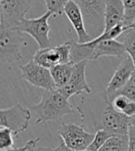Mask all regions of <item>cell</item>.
Here are the masks:
<instances>
[{
  "instance_id": "obj_28",
  "label": "cell",
  "mask_w": 135,
  "mask_h": 151,
  "mask_svg": "<svg viewBox=\"0 0 135 151\" xmlns=\"http://www.w3.org/2000/svg\"><path fill=\"white\" fill-rule=\"evenodd\" d=\"M131 124L135 127V115L132 116V117H131Z\"/></svg>"
},
{
  "instance_id": "obj_5",
  "label": "cell",
  "mask_w": 135,
  "mask_h": 151,
  "mask_svg": "<svg viewBox=\"0 0 135 151\" xmlns=\"http://www.w3.org/2000/svg\"><path fill=\"white\" fill-rule=\"evenodd\" d=\"M31 109L18 103L14 106L0 110V126L9 128L13 132L15 138L24 132L31 121Z\"/></svg>"
},
{
  "instance_id": "obj_20",
  "label": "cell",
  "mask_w": 135,
  "mask_h": 151,
  "mask_svg": "<svg viewBox=\"0 0 135 151\" xmlns=\"http://www.w3.org/2000/svg\"><path fill=\"white\" fill-rule=\"evenodd\" d=\"M14 134L9 128L0 126V151L13 148Z\"/></svg>"
},
{
  "instance_id": "obj_27",
  "label": "cell",
  "mask_w": 135,
  "mask_h": 151,
  "mask_svg": "<svg viewBox=\"0 0 135 151\" xmlns=\"http://www.w3.org/2000/svg\"><path fill=\"white\" fill-rule=\"evenodd\" d=\"M33 151H54L53 148L51 147H36Z\"/></svg>"
},
{
  "instance_id": "obj_17",
  "label": "cell",
  "mask_w": 135,
  "mask_h": 151,
  "mask_svg": "<svg viewBox=\"0 0 135 151\" xmlns=\"http://www.w3.org/2000/svg\"><path fill=\"white\" fill-rule=\"evenodd\" d=\"M128 134H118L111 137L99 151H128Z\"/></svg>"
},
{
  "instance_id": "obj_2",
  "label": "cell",
  "mask_w": 135,
  "mask_h": 151,
  "mask_svg": "<svg viewBox=\"0 0 135 151\" xmlns=\"http://www.w3.org/2000/svg\"><path fill=\"white\" fill-rule=\"evenodd\" d=\"M28 45L24 33L18 27L0 25V61L11 64L23 58L22 50Z\"/></svg>"
},
{
  "instance_id": "obj_13",
  "label": "cell",
  "mask_w": 135,
  "mask_h": 151,
  "mask_svg": "<svg viewBox=\"0 0 135 151\" xmlns=\"http://www.w3.org/2000/svg\"><path fill=\"white\" fill-rule=\"evenodd\" d=\"M84 43L91 48V60H96L103 56L123 58L127 55L123 42L116 39L104 40L94 44H90L89 42Z\"/></svg>"
},
{
  "instance_id": "obj_10",
  "label": "cell",
  "mask_w": 135,
  "mask_h": 151,
  "mask_svg": "<svg viewBox=\"0 0 135 151\" xmlns=\"http://www.w3.org/2000/svg\"><path fill=\"white\" fill-rule=\"evenodd\" d=\"M131 125V118L118 111L111 103H107V107L101 117L100 128L106 129L112 134H128Z\"/></svg>"
},
{
  "instance_id": "obj_6",
  "label": "cell",
  "mask_w": 135,
  "mask_h": 151,
  "mask_svg": "<svg viewBox=\"0 0 135 151\" xmlns=\"http://www.w3.org/2000/svg\"><path fill=\"white\" fill-rule=\"evenodd\" d=\"M35 0H0V25L18 27Z\"/></svg>"
},
{
  "instance_id": "obj_25",
  "label": "cell",
  "mask_w": 135,
  "mask_h": 151,
  "mask_svg": "<svg viewBox=\"0 0 135 151\" xmlns=\"http://www.w3.org/2000/svg\"><path fill=\"white\" fill-rule=\"evenodd\" d=\"M129 149L128 151H135V127L133 125H130L129 133Z\"/></svg>"
},
{
  "instance_id": "obj_19",
  "label": "cell",
  "mask_w": 135,
  "mask_h": 151,
  "mask_svg": "<svg viewBox=\"0 0 135 151\" xmlns=\"http://www.w3.org/2000/svg\"><path fill=\"white\" fill-rule=\"evenodd\" d=\"M126 52L128 54L135 64V28L131 27L124 32L122 41Z\"/></svg>"
},
{
  "instance_id": "obj_1",
  "label": "cell",
  "mask_w": 135,
  "mask_h": 151,
  "mask_svg": "<svg viewBox=\"0 0 135 151\" xmlns=\"http://www.w3.org/2000/svg\"><path fill=\"white\" fill-rule=\"evenodd\" d=\"M30 109L36 114V125L46 124L50 121L59 122L65 115L75 112L69 99L57 89L46 90L40 102L31 106Z\"/></svg>"
},
{
  "instance_id": "obj_14",
  "label": "cell",
  "mask_w": 135,
  "mask_h": 151,
  "mask_svg": "<svg viewBox=\"0 0 135 151\" xmlns=\"http://www.w3.org/2000/svg\"><path fill=\"white\" fill-rule=\"evenodd\" d=\"M64 12L77 33L78 42L84 43L91 41V36L87 32L83 15L78 3L76 1H70L66 5Z\"/></svg>"
},
{
  "instance_id": "obj_11",
  "label": "cell",
  "mask_w": 135,
  "mask_h": 151,
  "mask_svg": "<svg viewBox=\"0 0 135 151\" xmlns=\"http://www.w3.org/2000/svg\"><path fill=\"white\" fill-rule=\"evenodd\" d=\"M87 63L88 61H81L74 64V69L70 79L64 87L57 88L58 91L67 99H70L72 96L80 95L82 92L91 93V88L86 81L85 75Z\"/></svg>"
},
{
  "instance_id": "obj_18",
  "label": "cell",
  "mask_w": 135,
  "mask_h": 151,
  "mask_svg": "<svg viewBox=\"0 0 135 151\" xmlns=\"http://www.w3.org/2000/svg\"><path fill=\"white\" fill-rule=\"evenodd\" d=\"M113 135L114 134H112L110 132L107 131L106 129L100 128V129L96 131V133L94 134V137L87 149L90 151H99L100 148L106 144V142L111 137H113Z\"/></svg>"
},
{
  "instance_id": "obj_15",
  "label": "cell",
  "mask_w": 135,
  "mask_h": 151,
  "mask_svg": "<svg viewBox=\"0 0 135 151\" xmlns=\"http://www.w3.org/2000/svg\"><path fill=\"white\" fill-rule=\"evenodd\" d=\"M125 9L122 0H107L105 12V31L124 22ZM104 31V32H105Z\"/></svg>"
},
{
  "instance_id": "obj_4",
  "label": "cell",
  "mask_w": 135,
  "mask_h": 151,
  "mask_svg": "<svg viewBox=\"0 0 135 151\" xmlns=\"http://www.w3.org/2000/svg\"><path fill=\"white\" fill-rule=\"evenodd\" d=\"M53 14L47 10L39 18L22 19L18 25V28L22 32L30 35L36 42L39 49L51 46L49 38L50 26L48 19Z\"/></svg>"
},
{
  "instance_id": "obj_30",
  "label": "cell",
  "mask_w": 135,
  "mask_h": 151,
  "mask_svg": "<svg viewBox=\"0 0 135 151\" xmlns=\"http://www.w3.org/2000/svg\"><path fill=\"white\" fill-rule=\"evenodd\" d=\"M131 27H133V28H135V21L133 22V24L131 25Z\"/></svg>"
},
{
  "instance_id": "obj_3",
  "label": "cell",
  "mask_w": 135,
  "mask_h": 151,
  "mask_svg": "<svg viewBox=\"0 0 135 151\" xmlns=\"http://www.w3.org/2000/svg\"><path fill=\"white\" fill-rule=\"evenodd\" d=\"M83 15L87 32L93 39L105 31L107 0H76Z\"/></svg>"
},
{
  "instance_id": "obj_24",
  "label": "cell",
  "mask_w": 135,
  "mask_h": 151,
  "mask_svg": "<svg viewBox=\"0 0 135 151\" xmlns=\"http://www.w3.org/2000/svg\"><path fill=\"white\" fill-rule=\"evenodd\" d=\"M40 138L37 137V138H33V139H30L29 141L26 142V144L24 146H22L18 148H10V149H7V150H3V151H33L37 143L39 142Z\"/></svg>"
},
{
  "instance_id": "obj_21",
  "label": "cell",
  "mask_w": 135,
  "mask_h": 151,
  "mask_svg": "<svg viewBox=\"0 0 135 151\" xmlns=\"http://www.w3.org/2000/svg\"><path fill=\"white\" fill-rule=\"evenodd\" d=\"M118 95L125 96L131 101H135V84L131 80H129L121 88L117 90L115 93H113L107 98H105V101H106V103H108L111 101L112 98H114L115 96H118Z\"/></svg>"
},
{
  "instance_id": "obj_22",
  "label": "cell",
  "mask_w": 135,
  "mask_h": 151,
  "mask_svg": "<svg viewBox=\"0 0 135 151\" xmlns=\"http://www.w3.org/2000/svg\"><path fill=\"white\" fill-rule=\"evenodd\" d=\"M44 1L46 3L47 10L57 17L64 12V9L68 3L76 0H44Z\"/></svg>"
},
{
  "instance_id": "obj_26",
  "label": "cell",
  "mask_w": 135,
  "mask_h": 151,
  "mask_svg": "<svg viewBox=\"0 0 135 151\" xmlns=\"http://www.w3.org/2000/svg\"><path fill=\"white\" fill-rule=\"evenodd\" d=\"M54 151H90V150H88V149H85V150H75V149H72V148H70L69 147H67L64 142H61L56 148H54Z\"/></svg>"
},
{
  "instance_id": "obj_8",
  "label": "cell",
  "mask_w": 135,
  "mask_h": 151,
  "mask_svg": "<svg viewBox=\"0 0 135 151\" xmlns=\"http://www.w3.org/2000/svg\"><path fill=\"white\" fill-rule=\"evenodd\" d=\"M20 69L21 71V78L33 86L44 90L57 89L50 69L35 63L33 60L24 65H20Z\"/></svg>"
},
{
  "instance_id": "obj_29",
  "label": "cell",
  "mask_w": 135,
  "mask_h": 151,
  "mask_svg": "<svg viewBox=\"0 0 135 151\" xmlns=\"http://www.w3.org/2000/svg\"><path fill=\"white\" fill-rule=\"evenodd\" d=\"M131 81L134 83V84H135V69H134V71H133V73H132V76H131Z\"/></svg>"
},
{
  "instance_id": "obj_9",
  "label": "cell",
  "mask_w": 135,
  "mask_h": 151,
  "mask_svg": "<svg viewBox=\"0 0 135 151\" xmlns=\"http://www.w3.org/2000/svg\"><path fill=\"white\" fill-rule=\"evenodd\" d=\"M70 50L71 41H68L57 46L39 49L34 54L33 60L35 63L50 69L57 65L70 63Z\"/></svg>"
},
{
  "instance_id": "obj_16",
  "label": "cell",
  "mask_w": 135,
  "mask_h": 151,
  "mask_svg": "<svg viewBox=\"0 0 135 151\" xmlns=\"http://www.w3.org/2000/svg\"><path fill=\"white\" fill-rule=\"evenodd\" d=\"M73 69H74V64L70 62L65 64H59L50 68L52 78H53L55 81L57 89L64 87L69 82L73 73Z\"/></svg>"
},
{
  "instance_id": "obj_23",
  "label": "cell",
  "mask_w": 135,
  "mask_h": 151,
  "mask_svg": "<svg viewBox=\"0 0 135 151\" xmlns=\"http://www.w3.org/2000/svg\"><path fill=\"white\" fill-rule=\"evenodd\" d=\"M125 9L124 25L127 28H131L135 21V0H122Z\"/></svg>"
},
{
  "instance_id": "obj_12",
  "label": "cell",
  "mask_w": 135,
  "mask_h": 151,
  "mask_svg": "<svg viewBox=\"0 0 135 151\" xmlns=\"http://www.w3.org/2000/svg\"><path fill=\"white\" fill-rule=\"evenodd\" d=\"M134 69H135V64L133 62V60L127 54L123 57L122 62L118 66L117 70L115 71L110 81L108 82L106 89V97L105 98L111 96L117 90L121 88L129 80H131Z\"/></svg>"
},
{
  "instance_id": "obj_7",
  "label": "cell",
  "mask_w": 135,
  "mask_h": 151,
  "mask_svg": "<svg viewBox=\"0 0 135 151\" xmlns=\"http://www.w3.org/2000/svg\"><path fill=\"white\" fill-rule=\"evenodd\" d=\"M58 135L67 147L75 150H85L92 143L94 134L75 124H61L57 130Z\"/></svg>"
}]
</instances>
